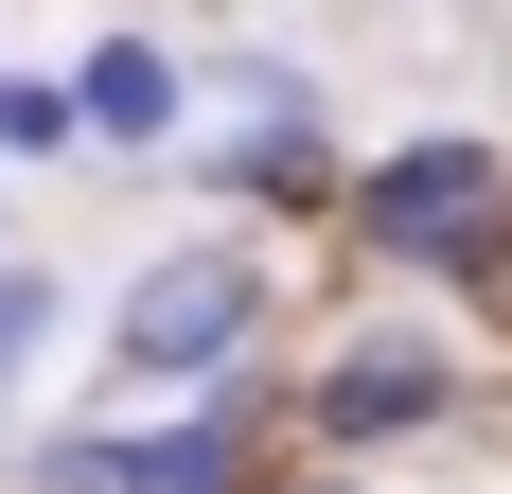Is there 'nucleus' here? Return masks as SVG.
I'll return each mask as SVG.
<instances>
[{
    "label": "nucleus",
    "mask_w": 512,
    "mask_h": 494,
    "mask_svg": "<svg viewBox=\"0 0 512 494\" xmlns=\"http://www.w3.org/2000/svg\"><path fill=\"white\" fill-rule=\"evenodd\" d=\"M265 336H283V247L265 230H177L106 283V389L124 406L230 389V371H265Z\"/></svg>",
    "instance_id": "f257e3e1"
},
{
    "label": "nucleus",
    "mask_w": 512,
    "mask_h": 494,
    "mask_svg": "<svg viewBox=\"0 0 512 494\" xmlns=\"http://www.w3.org/2000/svg\"><path fill=\"white\" fill-rule=\"evenodd\" d=\"M71 142L89 159H177L195 142V53L159 36V18H106V36H71Z\"/></svg>",
    "instance_id": "423d86ee"
},
{
    "label": "nucleus",
    "mask_w": 512,
    "mask_h": 494,
    "mask_svg": "<svg viewBox=\"0 0 512 494\" xmlns=\"http://www.w3.org/2000/svg\"><path fill=\"white\" fill-rule=\"evenodd\" d=\"M248 494H389L371 459H318V442H283V459H248Z\"/></svg>",
    "instance_id": "1a4fd4ad"
},
{
    "label": "nucleus",
    "mask_w": 512,
    "mask_h": 494,
    "mask_svg": "<svg viewBox=\"0 0 512 494\" xmlns=\"http://www.w3.org/2000/svg\"><path fill=\"white\" fill-rule=\"evenodd\" d=\"M336 230H354L389 283H424V300H512V142H477V124H407V142L354 159Z\"/></svg>",
    "instance_id": "f03ea898"
},
{
    "label": "nucleus",
    "mask_w": 512,
    "mask_h": 494,
    "mask_svg": "<svg viewBox=\"0 0 512 494\" xmlns=\"http://www.w3.org/2000/svg\"><path fill=\"white\" fill-rule=\"evenodd\" d=\"M0 247H18V177H0Z\"/></svg>",
    "instance_id": "9d476101"
},
{
    "label": "nucleus",
    "mask_w": 512,
    "mask_h": 494,
    "mask_svg": "<svg viewBox=\"0 0 512 494\" xmlns=\"http://www.w3.org/2000/svg\"><path fill=\"white\" fill-rule=\"evenodd\" d=\"M442 424H477V353L424 336V318H371V336L283 371V442H318V459H407Z\"/></svg>",
    "instance_id": "20e7f679"
},
{
    "label": "nucleus",
    "mask_w": 512,
    "mask_h": 494,
    "mask_svg": "<svg viewBox=\"0 0 512 494\" xmlns=\"http://www.w3.org/2000/svg\"><path fill=\"white\" fill-rule=\"evenodd\" d=\"M230 71V124H212V195H248V230H336V195H354V142H336V106H318V71H283V53H212Z\"/></svg>",
    "instance_id": "39448f33"
},
{
    "label": "nucleus",
    "mask_w": 512,
    "mask_h": 494,
    "mask_svg": "<svg viewBox=\"0 0 512 494\" xmlns=\"http://www.w3.org/2000/svg\"><path fill=\"white\" fill-rule=\"evenodd\" d=\"M248 459H283V353L230 371L195 406H89V424H36L18 442V494H248Z\"/></svg>",
    "instance_id": "7ed1b4c3"
},
{
    "label": "nucleus",
    "mask_w": 512,
    "mask_h": 494,
    "mask_svg": "<svg viewBox=\"0 0 512 494\" xmlns=\"http://www.w3.org/2000/svg\"><path fill=\"white\" fill-rule=\"evenodd\" d=\"M71 318H89V300H71V265H53V247H0V424L36 406V371L71 353Z\"/></svg>",
    "instance_id": "0eeeda50"
},
{
    "label": "nucleus",
    "mask_w": 512,
    "mask_h": 494,
    "mask_svg": "<svg viewBox=\"0 0 512 494\" xmlns=\"http://www.w3.org/2000/svg\"><path fill=\"white\" fill-rule=\"evenodd\" d=\"M36 159H89L71 142V89L53 71H0V177H36Z\"/></svg>",
    "instance_id": "6e6552de"
}]
</instances>
